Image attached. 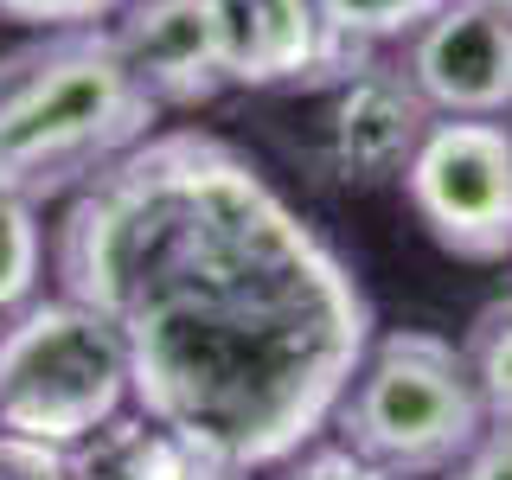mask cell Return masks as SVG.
<instances>
[{"mask_svg": "<svg viewBox=\"0 0 512 480\" xmlns=\"http://www.w3.org/2000/svg\"><path fill=\"white\" fill-rule=\"evenodd\" d=\"M160 109L122 64L109 26L45 32L0 58V186L39 205L84 186L154 135Z\"/></svg>", "mask_w": 512, "mask_h": 480, "instance_id": "obj_2", "label": "cell"}, {"mask_svg": "<svg viewBox=\"0 0 512 480\" xmlns=\"http://www.w3.org/2000/svg\"><path fill=\"white\" fill-rule=\"evenodd\" d=\"M128 404V352L77 295H32L0 320V429L71 455Z\"/></svg>", "mask_w": 512, "mask_h": 480, "instance_id": "obj_4", "label": "cell"}, {"mask_svg": "<svg viewBox=\"0 0 512 480\" xmlns=\"http://www.w3.org/2000/svg\"><path fill=\"white\" fill-rule=\"evenodd\" d=\"M192 461H199V448L180 442L173 429L148 423V416H116V423H103L84 448H71V474L77 480H186Z\"/></svg>", "mask_w": 512, "mask_h": 480, "instance_id": "obj_10", "label": "cell"}, {"mask_svg": "<svg viewBox=\"0 0 512 480\" xmlns=\"http://www.w3.org/2000/svg\"><path fill=\"white\" fill-rule=\"evenodd\" d=\"M461 7H474V13H493V20H512V0H461Z\"/></svg>", "mask_w": 512, "mask_h": 480, "instance_id": "obj_19", "label": "cell"}, {"mask_svg": "<svg viewBox=\"0 0 512 480\" xmlns=\"http://www.w3.org/2000/svg\"><path fill=\"white\" fill-rule=\"evenodd\" d=\"M327 429H340L352 455H365L391 480H442L487 429V410L455 340L391 327L372 333Z\"/></svg>", "mask_w": 512, "mask_h": 480, "instance_id": "obj_3", "label": "cell"}, {"mask_svg": "<svg viewBox=\"0 0 512 480\" xmlns=\"http://www.w3.org/2000/svg\"><path fill=\"white\" fill-rule=\"evenodd\" d=\"M404 71L436 116L500 122L512 109V20L448 0L404 39Z\"/></svg>", "mask_w": 512, "mask_h": 480, "instance_id": "obj_8", "label": "cell"}, {"mask_svg": "<svg viewBox=\"0 0 512 480\" xmlns=\"http://www.w3.org/2000/svg\"><path fill=\"white\" fill-rule=\"evenodd\" d=\"M109 20V39L154 109H199L231 90L218 0H122Z\"/></svg>", "mask_w": 512, "mask_h": 480, "instance_id": "obj_9", "label": "cell"}, {"mask_svg": "<svg viewBox=\"0 0 512 480\" xmlns=\"http://www.w3.org/2000/svg\"><path fill=\"white\" fill-rule=\"evenodd\" d=\"M186 480H250L244 468H231V461H218V455H205L199 448V461H192V474Z\"/></svg>", "mask_w": 512, "mask_h": 480, "instance_id": "obj_18", "label": "cell"}, {"mask_svg": "<svg viewBox=\"0 0 512 480\" xmlns=\"http://www.w3.org/2000/svg\"><path fill=\"white\" fill-rule=\"evenodd\" d=\"M404 199L429 237L461 263L512 256V128L436 116L404 167Z\"/></svg>", "mask_w": 512, "mask_h": 480, "instance_id": "obj_5", "label": "cell"}, {"mask_svg": "<svg viewBox=\"0 0 512 480\" xmlns=\"http://www.w3.org/2000/svg\"><path fill=\"white\" fill-rule=\"evenodd\" d=\"M276 480H391V474L372 468L365 455H352L346 442H314V448H301L295 461H282Z\"/></svg>", "mask_w": 512, "mask_h": 480, "instance_id": "obj_15", "label": "cell"}, {"mask_svg": "<svg viewBox=\"0 0 512 480\" xmlns=\"http://www.w3.org/2000/svg\"><path fill=\"white\" fill-rule=\"evenodd\" d=\"M116 7H122V0H0V20L71 32V26H103Z\"/></svg>", "mask_w": 512, "mask_h": 480, "instance_id": "obj_14", "label": "cell"}, {"mask_svg": "<svg viewBox=\"0 0 512 480\" xmlns=\"http://www.w3.org/2000/svg\"><path fill=\"white\" fill-rule=\"evenodd\" d=\"M461 359H468V378L480 391V410L487 423H506L512 429V295L487 301L474 314L468 340H461Z\"/></svg>", "mask_w": 512, "mask_h": 480, "instance_id": "obj_11", "label": "cell"}, {"mask_svg": "<svg viewBox=\"0 0 512 480\" xmlns=\"http://www.w3.org/2000/svg\"><path fill=\"white\" fill-rule=\"evenodd\" d=\"M218 32L237 90H327L372 58L320 20L314 0H218Z\"/></svg>", "mask_w": 512, "mask_h": 480, "instance_id": "obj_7", "label": "cell"}, {"mask_svg": "<svg viewBox=\"0 0 512 480\" xmlns=\"http://www.w3.org/2000/svg\"><path fill=\"white\" fill-rule=\"evenodd\" d=\"M314 7H320V20L340 32L346 45H359V52H384V45H404L429 13L448 7V0H314Z\"/></svg>", "mask_w": 512, "mask_h": 480, "instance_id": "obj_13", "label": "cell"}, {"mask_svg": "<svg viewBox=\"0 0 512 480\" xmlns=\"http://www.w3.org/2000/svg\"><path fill=\"white\" fill-rule=\"evenodd\" d=\"M0 480H77V474H71V455H64V448H45L32 436L0 429Z\"/></svg>", "mask_w": 512, "mask_h": 480, "instance_id": "obj_16", "label": "cell"}, {"mask_svg": "<svg viewBox=\"0 0 512 480\" xmlns=\"http://www.w3.org/2000/svg\"><path fill=\"white\" fill-rule=\"evenodd\" d=\"M45 276V231L32 199H20L13 186H0V320L13 308H26L32 288Z\"/></svg>", "mask_w": 512, "mask_h": 480, "instance_id": "obj_12", "label": "cell"}, {"mask_svg": "<svg viewBox=\"0 0 512 480\" xmlns=\"http://www.w3.org/2000/svg\"><path fill=\"white\" fill-rule=\"evenodd\" d=\"M442 480H512V429L506 423H487L474 436V448L455 461Z\"/></svg>", "mask_w": 512, "mask_h": 480, "instance_id": "obj_17", "label": "cell"}, {"mask_svg": "<svg viewBox=\"0 0 512 480\" xmlns=\"http://www.w3.org/2000/svg\"><path fill=\"white\" fill-rule=\"evenodd\" d=\"M58 276L116 327L135 410L244 474L314 448L372 346L352 263L199 128L148 135L77 186Z\"/></svg>", "mask_w": 512, "mask_h": 480, "instance_id": "obj_1", "label": "cell"}, {"mask_svg": "<svg viewBox=\"0 0 512 480\" xmlns=\"http://www.w3.org/2000/svg\"><path fill=\"white\" fill-rule=\"evenodd\" d=\"M436 109L410 84L404 58L372 52L320 90V135H314V167L340 186H391L404 180L410 154L423 148Z\"/></svg>", "mask_w": 512, "mask_h": 480, "instance_id": "obj_6", "label": "cell"}]
</instances>
